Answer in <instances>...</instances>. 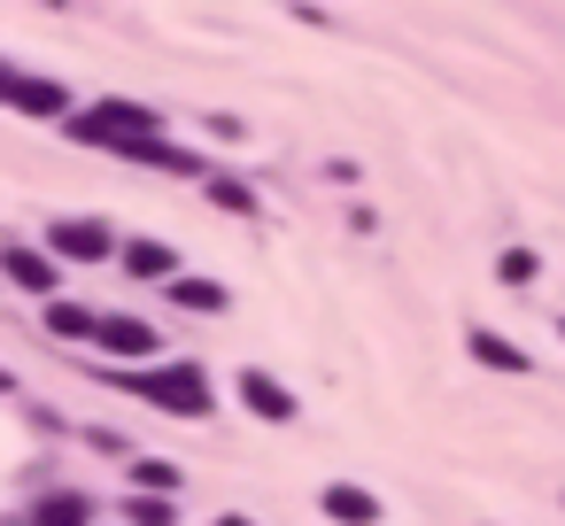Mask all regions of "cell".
<instances>
[{"label":"cell","instance_id":"8992f818","mask_svg":"<svg viewBox=\"0 0 565 526\" xmlns=\"http://www.w3.org/2000/svg\"><path fill=\"white\" fill-rule=\"evenodd\" d=\"M0 271H9L17 287H32V294H47V287H55V271H47V256H32V248H9V256H0Z\"/></svg>","mask_w":565,"mask_h":526},{"label":"cell","instance_id":"6da1fadb","mask_svg":"<svg viewBox=\"0 0 565 526\" xmlns=\"http://www.w3.org/2000/svg\"><path fill=\"white\" fill-rule=\"evenodd\" d=\"M117 387L148 395V402H163V410H179V418H210V379H202V364H163V372H117Z\"/></svg>","mask_w":565,"mask_h":526},{"label":"cell","instance_id":"3957f363","mask_svg":"<svg viewBox=\"0 0 565 526\" xmlns=\"http://www.w3.org/2000/svg\"><path fill=\"white\" fill-rule=\"evenodd\" d=\"M0 101H17V109H32V117H63V86H47V78H17V71H9V86H0Z\"/></svg>","mask_w":565,"mask_h":526},{"label":"cell","instance_id":"ba28073f","mask_svg":"<svg viewBox=\"0 0 565 526\" xmlns=\"http://www.w3.org/2000/svg\"><path fill=\"white\" fill-rule=\"evenodd\" d=\"M125 271L132 279H171V248L163 240H140V248H125Z\"/></svg>","mask_w":565,"mask_h":526},{"label":"cell","instance_id":"30bf717a","mask_svg":"<svg viewBox=\"0 0 565 526\" xmlns=\"http://www.w3.org/2000/svg\"><path fill=\"white\" fill-rule=\"evenodd\" d=\"M171 294H179V310H225V287L217 279H179Z\"/></svg>","mask_w":565,"mask_h":526},{"label":"cell","instance_id":"2e32d148","mask_svg":"<svg viewBox=\"0 0 565 526\" xmlns=\"http://www.w3.org/2000/svg\"><path fill=\"white\" fill-rule=\"evenodd\" d=\"M217 526H248V518H217Z\"/></svg>","mask_w":565,"mask_h":526},{"label":"cell","instance_id":"277c9868","mask_svg":"<svg viewBox=\"0 0 565 526\" xmlns=\"http://www.w3.org/2000/svg\"><path fill=\"white\" fill-rule=\"evenodd\" d=\"M55 248H63L71 264H94V256H109V225H94V217L78 225V217H71V225H55Z\"/></svg>","mask_w":565,"mask_h":526},{"label":"cell","instance_id":"5b68a950","mask_svg":"<svg viewBox=\"0 0 565 526\" xmlns=\"http://www.w3.org/2000/svg\"><path fill=\"white\" fill-rule=\"evenodd\" d=\"M326 518H341V526H372L380 503H372L364 487H326Z\"/></svg>","mask_w":565,"mask_h":526},{"label":"cell","instance_id":"7a4b0ae2","mask_svg":"<svg viewBox=\"0 0 565 526\" xmlns=\"http://www.w3.org/2000/svg\"><path fill=\"white\" fill-rule=\"evenodd\" d=\"M241 402H248L256 418H295V395H287L271 372H241Z\"/></svg>","mask_w":565,"mask_h":526},{"label":"cell","instance_id":"9a60e30c","mask_svg":"<svg viewBox=\"0 0 565 526\" xmlns=\"http://www.w3.org/2000/svg\"><path fill=\"white\" fill-rule=\"evenodd\" d=\"M495 271H503V279H511V287H526V279H534V256H519V248H511V256H503V264H495Z\"/></svg>","mask_w":565,"mask_h":526},{"label":"cell","instance_id":"8fae6325","mask_svg":"<svg viewBox=\"0 0 565 526\" xmlns=\"http://www.w3.org/2000/svg\"><path fill=\"white\" fill-rule=\"evenodd\" d=\"M40 526H86V495H47L40 503Z\"/></svg>","mask_w":565,"mask_h":526},{"label":"cell","instance_id":"ac0fdd59","mask_svg":"<svg viewBox=\"0 0 565 526\" xmlns=\"http://www.w3.org/2000/svg\"><path fill=\"white\" fill-rule=\"evenodd\" d=\"M0 86H9V71H0Z\"/></svg>","mask_w":565,"mask_h":526},{"label":"cell","instance_id":"9c48e42d","mask_svg":"<svg viewBox=\"0 0 565 526\" xmlns=\"http://www.w3.org/2000/svg\"><path fill=\"white\" fill-rule=\"evenodd\" d=\"M472 356H480L488 372H526V356H519L511 341H495V333H472Z\"/></svg>","mask_w":565,"mask_h":526},{"label":"cell","instance_id":"4fadbf2b","mask_svg":"<svg viewBox=\"0 0 565 526\" xmlns=\"http://www.w3.org/2000/svg\"><path fill=\"white\" fill-rule=\"evenodd\" d=\"M47 333L78 341V333H94V318H86V310H71V302H55V310H47Z\"/></svg>","mask_w":565,"mask_h":526},{"label":"cell","instance_id":"7c38bea8","mask_svg":"<svg viewBox=\"0 0 565 526\" xmlns=\"http://www.w3.org/2000/svg\"><path fill=\"white\" fill-rule=\"evenodd\" d=\"M210 202H217V210H233V217H248V210H256V194H248L241 179H210Z\"/></svg>","mask_w":565,"mask_h":526},{"label":"cell","instance_id":"52a82bcc","mask_svg":"<svg viewBox=\"0 0 565 526\" xmlns=\"http://www.w3.org/2000/svg\"><path fill=\"white\" fill-rule=\"evenodd\" d=\"M102 341H109L117 356H148V348H156V333H148L140 318H109V325H102Z\"/></svg>","mask_w":565,"mask_h":526},{"label":"cell","instance_id":"e0dca14e","mask_svg":"<svg viewBox=\"0 0 565 526\" xmlns=\"http://www.w3.org/2000/svg\"><path fill=\"white\" fill-rule=\"evenodd\" d=\"M0 387H9V372H0Z\"/></svg>","mask_w":565,"mask_h":526},{"label":"cell","instance_id":"5bb4252c","mask_svg":"<svg viewBox=\"0 0 565 526\" xmlns=\"http://www.w3.org/2000/svg\"><path fill=\"white\" fill-rule=\"evenodd\" d=\"M132 526H171V503L163 495H132Z\"/></svg>","mask_w":565,"mask_h":526}]
</instances>
